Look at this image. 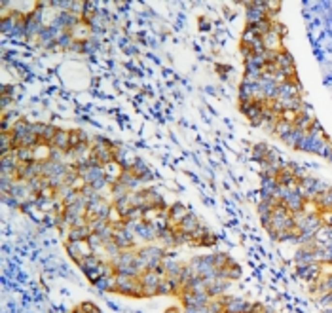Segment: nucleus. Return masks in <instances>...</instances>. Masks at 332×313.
<instances>
[{"label":"nucleus","mask_w":332,"mask_h":313,"mask_svg":"<svg viewBox=\"0 0 332 313\" xmlns=\"http://www.w3.org/2000/svg\"><path fill=\"white\" fill-rule=\"evenodd\" d=\"M116 292L129 298H142V283L139 277L116 273Z\"/></svg>","instance_id":"f257e3e1"},{"label":"nucleus","mask_w":332,"mask_h":313,"mask_svg":"<svg viewBox=\"0 0 332 313\" xmlns=\"http://www.w3.org/2000/svg\"><path fill=\"white\" fill-rule=\"evenodd\" d=\"M65 247H66L68 256H70L76 264H80L84 258H88V256L93 254V249H91V245L88 243V239H84V241H66Z\"/></svg>","instance_id":"f03ea898"},{"label":"nucleus","mask_w":332,"mask_h":313,"mask_svg":"<svg viewBox=\"0 0 332 313\" xmlns=\"http://www.w3.org/2000/svg\"><path fill=\"white\" fill-rule=\"evenodd\" d=\"M224 300V313H251L253 312V302H247L239 296H222Z\"/></svg>","instance_id":"7ed1b4c3"},{"label":"nucleus","mask_w":332,"mask_h":313,"mask_svg":"<svg viewBox=\"0 0 332 313\" xmlns=\"http://www.w3.org/2000/svg\"><path fill=\"white\" fill-rule=\"evenodd\" d=\"M296 275L302 281H308L311 285V283H315L321 277V266H319V262H313V264H298L296 266Z\"/></svg>","instance_id":"20e7f679"},{"label":"nucleus","mask_w":332,"mask_h":313,"mask_svg":"<svg viewBox=\"0 0 332 313\" xmlns=\"http://www.w3.org/2000/svg\"><path fill=\"white\" fill-rule=\"evenodd\" d=\"M228 289H230V279L217 277V279H211V281H207V294H209L211 298L224 296Z\"/></svg>","instance_id":"39448f33"},{"label":"nucleus","mask_w":332,"mask_h":313,"mask_svg":"<svg viewBox=\"0 0 332 313\" xmlns=\"http://www.w3.org/2000/svg\"><path fill=\"white\" fill-rule=\"evenodd\" d=\"M135 235L137 237H141L142 241H154V239H158V232L154 230V226L148 222H144V220H141V222L137 224V228H135Z\"/></svg>","instance_id":"423d86ee"},{"label":"nucleus","mask_w":332,"mask_h":313,"mask_svg":"<svg viewBox=\"0 0 332 313\" xmlns=\"http://www.w3.org/2000/svg\"><path fill=\"white\" fill-rule=\"evenodd\" d=\"M51 148H57V150H63V152H68L70 150V131H65V129H59L57 135L53 137Z\"/></svg>","instance_id":"0eeeda50"},{"label":"nucleus","mask_w":332,"mask_h":313,"mask_svg":"<svg viewBox=\"0 0 332 313\" xmlns=\"http://www.w3.org/2000/svg\"><path fill=\"white\" fill-rule=\"evenodd\" d=\"M262 44H264V49H268V51H281V49H283L281 36L275 34L273 31L266 32L264 36H262Z\"/></svg>","instance_id":"6e6552de"},{"label":"nucleus","mask_w":332,"mask_h":313,"mask_svg":"<svg viewBox=\"0 0 332 313\" xmlns=\"http://www.w3.org/2000/svg\"><path fill=\"white\" fill-rule=\"evenodd\" d=\"M91 234H93V232H91V226H89V224H84V226L70 228L68 234H66V237H68V241H84V239H88Z\"/></svg>","instance_id":"1a4fd4ad"},{"label":"nucleus","mask_w":332,"mask_h":313,"mask_svg":"<svg viewBox=\"0 0 332 313\" xmlns=\"http://www.w3.org/2000/svg\"><path fill=\"white\" fill-rule=\"evenodd\" d=\"M199 224H201V222L198 220V217L190 213V215H188V217H186V219L180 222L178 230H180L182 234H190V235H192V234H194V232H196V230L199 228Z\"/></svg>","instance_id":"9d476101"},{"label":"nucleus","mask_w":332,"mask_h":313,"mask_svg":"<svg viewBox=\"0 0 332 313\" xmlns=\"http://www.w3.org/2000/svg\"><path fill=\"white\" fill-rule=\"evenodd\" d=\"M315 203L319 205L321 211H332V188L325 190L323 194H319L315 198Z\"/></svg>","instance_id":"9b49d317"},{"label":"nucleus","mask_w":332,"mask_h":313,"mask_svg":"<svg viewBox=\"0 0 332 313\" xmlns=\"http://www.w3.org/2000/svg\"><path fill=\"white\" fill-rule=\"evenodd\" d=\"M304 135H306L304 131H300V129H296V127H294V129H292V131H290L288 135H285V137H283L281 141H283V142H285L287 146H292V148H296V144L300 142V139H302Z\"/></svg>","instance_id":"f8f14e48"},{"label":"nucleus","mask_w":332,"mask_h":313,"mask_svg":"<svg viewBox=\"0 0 332 313\" xmlns=\"http://www.w3.org/2000/svg\"><path fill=\"white\" fill-rule=\"evenodd\" d=\"M292 129H294V125H292V124H288V122H285V120H279V122H277V125H275V133L273 135H277L279 139H283V137L290 133Z\"/></svg>","instance_id":"ddd939ff"},{"label":"nucleus","mask_w":332,"mask_h":313,"mask_svg":"<svg viewBox=\"0 0 332 313\" xmlns=\"http://www.w3.org/2000/svg\"><path fill=\"white\" fill-rule=\"evenodd\" d=\"M268 152H269V148L266 146L264 142H258V144H254V150H253V156H254V159L256 161H264L266 156H268Z\"/></svg>","instance_id":"4468645a"},{"label":"nucleus","mask_w":332,"mask_h":313,"mask_svg":"<svg viewBox=\"0 0 332 313\" xmlns=\"http://www.w3.org/2000/svg\"><path fill=\"white\" fill-rule=\"evenodd\" d=\"M319 219H321V224H323V226L332 228V211H321V213H319Z\"/></svg>","instance_id":"2eb2a0df"},{"label":"nucleus","mask_w":332,"mask_h":313,"mask_svg":"<svg viewBox=\"0 0 332 313\" xmlns=\"http://www.w3.org/2000/svg\"><path fill=\"white\" fill-rule=\"evenodd\" d=\"M271 31H273L275 34H279L281 38H283V36H285V32H287L285 25H283V23H279V21H273V23H271Z\"/></svg>","instance_id":"dca6fc26"},{"label":"nucleus","mask_w":332,"mask_h":313,"mask_svg":"<svg viewBox=\"0 0 332 313\" xmlns=\"http://www.w3.org/2000/svg\"><path fill=\"white\" fill-rule=\"evenodd\" d=\"M213 245H217V237H215L213 234L205 235V237L201 239V243H199V247H213Z\"/></svg>","instance_id":"f3484780"},{"label":"nucleus","mask_w":332,"mask_h":313,"mask_svg":"<svg viewBox=\"0 0 332 313\" xmlns=\"http://www.w3.org/2000/svg\"><path fill=\"white\" fill-rule=\"evenodd\" d=\"M80 308H82L86 313H101V310H99L95 304H91V302H84V304H80Z\"/></svg>","instance_id":"a211bd4d"},{"label":"nucleus","mask_w":332,"mask_h":313,"mask_svg":"<svg viewBox=\"0 0 332 313\" xmlns=\"http://www.w3.org/2000/svg\"><path fill=\"white\" fill-rule=\"evenodd\" d=\"M321 266V275L327 277V275H332V262H319Z\"/></svg>","instance_id":"6ab92c4d"},{"label":"nucleus","mask_w":332,"mask_h":313,"mask_svg":"<svg viewBox=\"0 0 332 313\" xmlns=\"http://www.w3.org/2000/svg\"><path fill=\"white\" fill-rule=\"evenodd\" d=\"M219 72H221V76H226V74H228V72H230V67H219Z\"/></svg>","instance_id":"aec40b11"},{"label":"nucleus","mask_w":332,"mask_h":313,"mask_svg":"<svg viewBox=\"0 0 332 313\" xmlns=\"http://www.w3.org/2000/svg\"><path fill=\"white\" fill-rule=\"evenodd\" d=\"M329 161H331V163H332V154H331V157H329Z\"/></svg>","instance_id":"412c9836"}]
</instances>
